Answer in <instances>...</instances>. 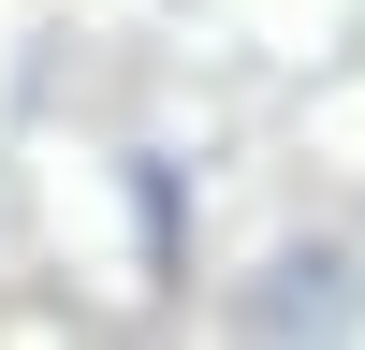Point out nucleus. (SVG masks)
<instances>
[{
    "mask_svg": "<svg viewBox=\"0 0 365 350\" xmlns=\"http://www.w3.org/2000/svg\"><path fill=\"white\" fill-rule=\"evenodd\" d=\"M132 233H146V262H190V190H175V161H132Z\"/></svg>",
    "mask_w": 365,
    "mask_h": 350,
    "instance_id": "2",
    "label": "nucleus"
},
{
    "mask_svg": "<svg viewBox=\"0 0 365 350\" xmlns=\"http://www.w3.org/2000/svg\"><path fill=\"white\" fill-rule=\"evenodd\" d=\"M234 321H249V336H351V321H365V262L351 248H278Z\"/></svg>",
    "mask_w": 365,
    "mask_h": 350,
    "instance_id": "1",
    "label": "nucleus"
}]
</instances>
